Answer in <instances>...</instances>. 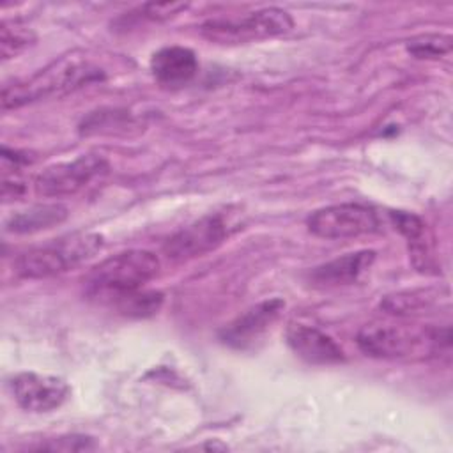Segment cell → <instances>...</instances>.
Masks as SVG:
<instances>
[{"label":"cell","mask_w":453,"mask_h":453,"mask_svg":"<svg viewBox=\"0 0 453 453\" xmlns=\"http://www.w3.org/2000/svg\"><path fill=\"white\" fill-rule=\"evenodd\" d=\"M357 347L370 357L403 359L449 349V327L416 329L396 322H370L357 333Z\"/></svg>","instance_id":"cell-1"},{"label":"cell","mask_w":453,"mask_h":453,"mask_svg":"<svg viewBox=\"0 0 453 453\" xmlns=\"http://www.w3.org/2000/svg\"><path fill=\"white\" fill-rule=\"evenodd\" d=\"M159 273V258L147 250H127L99 262L87 274L85 287L92 297L115 301L143 288Z\"/></svg>","instance_id":"cell-2"},{"label":"cell","mask_w":453,"mask_h":453,"mask_svg":"<svg viewBox=\"0 0 453 453\" xmlns=\"http://www.w3.org/2000/svg\"><path fill=\"white\" fill-rule=\"evenodd\" d=\"M101 248L99 234H73L21 253L14 260V271L30 280L51 278L92 258Z\"/></svg>","instance_id":"cell-3"},{"label":"cell","mask_w":453,"mask_h":453,"mask_svg":"<svg viewBox=\"0 0 453 453\" xmlns=\"http://www.w3.org/2000/svg\"><path fill=\"white\" fill-rule=\"evenodd\" d=\"M294 27L292 16L280 7H265L241 18H216L202 25V34L209 41L239 44L271 39Z\"/></svg>","instance_id":"cell-4"},{"label":"cell","mask_w":453,"mask_h":453,"mask_svg":"<svg viewBox=\"0 0 453 453\" xmlns=\"http://www.w3.org/2000/svg\"><path fill=\"white\" fill-rule=\"evenodd\" d=\"M239 228V219L235 212L218 211L202 216L200 219L189 223L188 226L175 232L165 242V255L170 260L182 262L195 257H202L219 244H223Z\"/></svg>","instance_id":"cell-5"},{"label":"cell","mask_w":453,"mask_h":453,"mask_svg":"<svg viewBox=\"0 0 453 453\" xmlns=\"http://www.w3.org/2000/svg\"><path fill=\"white\" fill-rule=\"evenodd\" d=\"M99 74L96 69H90L87 64H55L53 67H48L30 78L28 81L7 85L2 90V108H18L21 104L32 103L35 99L46 97L50 94H58L62 90H71L74 87H80L81 83H87L90 80H96Z\"/></svg>","instance_id":"cell-6"},{"label":"cell","mask_w":453,"mask_h":453,"mask_svg":"<svg viewBox=\"0 0 453 453\" xmlns=\"http://www.w3.org/2000/svg\"><path fill=\"white\" fill-rule=\"evenodd\" d=\"M110 170L108 161L97 154H83L73 161L57 163L44 168L34 182L35 193L44 198L71 196L85 189L90 182L103 179Z\"/></svg>","instance_id":"cell-7"},{"label":"cell","mask_w":453,"mask_h":453,"mask_svg":"<svg viewBox=\"0 0 453 453\" xmlns=\"http://www.w3.org/2000/svg\"><path fill=\"white\" fill-rule=\"evenodd\" d=\"M308 230L322 239H350L379 230V218L373 209L361 203H338L315 211Z\"/></svg>","instance_id":"cell-8"},{"label":"cell","mask_w":453,"mask_h":453,"mask_svg":"<svg viewBox=\"0 0 453 453\" xmlns=\"http://www.w3.org/2000/svg\"><path fill=\"white\" fill-rule=\"evenodd\" d=\"M11 393L21 409L50 412L69 398V386L55 375L21 372L11 379Z\"/></svg>","instance_id":"cell-9"},{"label":"cell","mask_w":453,"mask_h":453,"mask_svg":"<svg viewBox=\"0 0 453 453\" xmlns=\"http://www.w3.org/2000/svg\"><path fill=\"white\" fill-rule=\"evenodd\" d=\"M283 308L285 303L278 297L260 301L258 304L241 313L234 322L225 326L219 333V338L234 349H246L253 345L276 322Z\"/></svg>","instance_id":"cell-10"},{"label":"cell","mask_w":453,"mask_h":453,"mask_svg":"<svg viewBox=\"0 0 453 453\" xmlns=\"http://www.w3.org/2000/svg\"><path fill=\"white\" fill-rule=\"evenodd\" d=\"M287 343L301 359L311 365H334L345 359L343 349L329 334L313 326L290 324Z\"/></svg>","instance_id":"cell-11"},{"label":"cell","mask_w":453,"mask_h":453,"mask_svg":"<svg viewBox=\"0 0 453 453\" xmlns=\"http://www.w3.org/2000/svg\"><path fill=\"white\" fill-rule=\"evenodd\" d=\"M150 71L161 85L177 88L195 78L198 71V58L189 48L166 46L152 55Z\"/></svg>","instance_id":"cell-12"},{"label":"cell","mask_w":453,"mask_h":453,"mask_svg":"<svg viewBox=\"0 0 453 453\" xmlns=\"http://www.w3.org/2000/svg\"><path fill=\"white\" fill-rule=\"evenodd\" d=\"M373 260H375V251L372 250L347 253L322 265H317L310 273V280L315 285H322V287L349 285L359 280V276L372 267Z\"/></svg>","instance_id":"cell-13"},{"label":"cell","mask_w":453,"mask_h":453,"mask_svg":"<svg viewBox=\"0 0 453 453\" xmlns=\"http://www.w3.org/2000/svg\"><path fill=\"white\" fill-rule=\"evenodd\" d=\"M67 218V209L60 203H44L12 214L5 221V230L12 234H34L60 225Z\"/></svg>","instance_id":"cell-14"},{"label":"cell","mask_w":453,"mask_h":453,"mask_svg":"<svg viewBox=\"0 0 453 453\" xmlns=\"http://www.w3.org/2000/svg\"><path fill=\"white\" fill-rule=\"evenodd\" d=\"M439 294L434 290H412V292H398L388 296L380 306L391 315H411L419 313L423 310H430L437 303Z\"/></svg>","instance_id":"cell-15"},{"label":"cell","mask_w":453,"mask_h":453,"mask_svg":"<svg viewBox=\"0 0 453 453\" xmlns=\"http://www.w3.org/2000/svg\"><path fill=\"white\" fill-rule=\"evenodd\" d=\"M119 311L129 317H147L154 315L163 304V294L154 290H134L113 301Z\"/></svg>","instance_id":"cell-16"},{"label":"cell","mask_w":453,"mask_h":453,"mask_svg":"<svg viewBox=\"0 0 453 453\" xmlns=\"http://www.w3.org/2000/svg\"><path fill=\"white\" fill-rule=\"evenodd\" d=\"M34 34L30 28L18 21H4L2 23V39H0V51L2 58H12L21 53L28 44H32Z\"/></svg>","instance_id":"cell-17"},{"label":"cell","mask_w":453,"mask_h":453,"mask_svg":"<svg viewBox=\"0 0 453 453\" xmlns=\"http://www.w3.org/2000/svg\"><path fill=\"white\" fill-rule=\"evenodd\" d=\"M395 226L400 230L402 235L407 237L409 242H412V253L414 257L425 253V244L423 235H425V223L421 218H418L412 212H403V211H393L389 212Z\"/></svg>","instance_id":"cell-18"},{"label":"cell","mask_w":453,"mask_h":453,"mask_svg":"<svg viewBox=\"0 0 453 453\" xmlns=\"http://www.w3.org/2000/svg\"><path fill=\"white\" fill-rule=\"evenodd\" d=\"M451 50V39L448 35H437V34H428L421 35L418 39L409 41L407 51L412 53L418 58H435Z\"/></svg>","instance_id":"cell-19"},{"label":"cell","mask_w":453,"mask_h":453,"mask_svg":"<svg viewBox=\"0 0 453 453\" xmlns=\"http://www.w3.org/2000/svg\"><path fill=\"white\" fill-rule=\"evenodd\" d=\"M186 9H188V4H182V2H159V4L152 2V4L142 5L140 14L147 19L161 21V19H168Z\"/></svg>","instance_id":"cell-20"},{"label":"cell","mask_w":453,"mask_h":453,"mask_svg":"<svg viewBox=\"0 0 453 453\" xmlns=\"http://www.w3.org/2000/svg\"><path fill=\"white\" fill-rule=\"evenodd\" d=\"M23 193H25V182L23 180H19V179H16V177H12V179H4V184H2V196H4V200H9V198H19V196H23Z\"/></svg>","instance_id":"cell-21"}]
</instances>
